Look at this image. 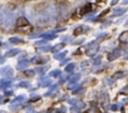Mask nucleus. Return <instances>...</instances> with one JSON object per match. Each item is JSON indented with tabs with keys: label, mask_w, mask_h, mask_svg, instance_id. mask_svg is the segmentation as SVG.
I'll return each mask as SVG.
<instances>
[{
	"label": "nucleus",
	"mask_w": 128,
	"mask_h": 113,
	"mask_svg": "<svg viewBox=\"0 0 128 113\" xmlns=\"http://www.w3.org/2000/svg\"><path fill=\"white\" fill-rule=\"evenodd\" d=\"M79 77H80L79 74H76L74 77H72V79H70V82H76L77 79H79Z\"/></svg>",
	"instance_id": "obj_8"
},
{
	"label": "nucleus",
	"mask_w": 128,
	"mask_h": 113,
	"mask_svg": "<svg viewBox=\"0 0 128 113\" xmlns=\"http://www.w3.org/2000/svg\"><path fill=\"white\" fill-rule=\"evenodd\" d=\"M119 40H120V42H128V33L122 34V35H120V38H119Z\"/></svg>",
	"instance_id": "obj_4"
},
{
	"label": "nucleus",
	"mask_w": 128,
	"mask_h": 113,
	"mask_svg": "<svg viewBox=\"0 0 128 113\" xmlns=\"http://www.w3.org/2000/svg\"><path fill=\"white\" fill-rule=\"evenodd\" d=\"M28 67V62H20V64H18V68L19 69H24Z\"/></svg>",
	"instance_id": "obj_5"
},
{
	"label": "nucleus",
	"mask_w": 128,
	"mask_h": 113,
	"mask_svg": "<svg viewBox=\"0 0 128 113\" xmlns=\"http://www.w3.org/2000/svg\"><path fill=\"white\" fill-rule=\"evenodd\" d=\"M73 68H74V64H70V66H68V67H67V70L69 72V70H72Z\"/></svg>",
	"instance_id": "obj_11"
},
{
	"label": "nucleus",
	"mask_w": 128,
	"mask_h": 113,
	"mask_svg": "<svg viewBox=\"0 0 128 113\" xmlns=\"http://www.w3.org/2000/svg\"><path fill=\"white\" fill-rule=\"evenodd\" d=\"M8 86H10V82H2V84H0V88H6Z\"/></svg>",
	"instance_id": "obj_6"
},
{
	"label": "nucleus",
	"mask_w": 128,
	"mask_h": 113,
	"mask_svg": "<svg viewBox=\"0 0 128 113\" xmlns=\"http://www.w3.org/2000/svg\"><path fill=\"white\" fill-rule=\"evenodd\" d=\"M127 58H128V56H127Z\"/></svg>",
	"instance_id": "obj_12"
},
{
	"label": "nucleus",
	"mask_w": 128,
	"mask_h": 113,
	"mask_svg": "<svg viewBox=\"0 0 128 113\" xmlns=\"http://www.w3.org/2000/svg\"><path fill=\"white\" fill-rule=\"evenodd\" d=\"M18 28H19V29H24V28H26V29L30 30L29 23H28L26 19H24V18H20V19L18 20Z\"/></svg>",
	"instance_id": "obj_1"
},
{
	"label": "nucleus",
	"mask_w": 128,
	"mask_h": 113,
	"mask_svg": "<svg viewBox=\"0 0 128 113\" xmlns=\"http://www.w3.org/2000/svg\"><path fill=\"white\" fill-rule=\"evenodd\" d=\"M97 48H98V45H97V44H93V45L88 49V54H90V55H92V54H94V53H96V50H97Z\"/></svg>",
	"instance_id": "obj_3"
},
{
	"label": "nucleus",
	"mask_w": 128,
	"mask_h": 113,
	"mask_svg": "<svg viewBox=\"0 0 128 113\" xmlns=\"http://www.w3.org/2000/svg\"><path fill=\"white\" fill-rule=\"evenodd\" d=\"M0 73H2L3 76H12L13 70H12V68H4V69L0 70Z\"/></svg>",
	"instance_id": "obj_2"
},
{
	"label": "nucleus",
	"mask_w": 128,
	"mask_h": 113,
	"mask_svg": "<svg viewBox=\"0 0 128 113\" xmlns=\"http://www.w3.org/2000/svg\"><path fill=\"white\" fill-rule=\"evenodd\" d=\"M59 74H60L59 70H53V72H52V76H54V77H55V76H59Z\"/></svg>",
	"instance_id": "obj_10"
},
{
	"label": "nucleus",
	"mask_w": 128,
	"mask_h": 113,
	"mask_svg": "<svg viewBox=\"0 0 128 113\" xmlns=\"http://www.w3.org/2000/svg\"><path fill=\"white\" fill-rule=\"evenodd\" d=\"M23 100H25V97L24 96H20V97H18L15 100H14V103H18V102H23Z\"/></svg>",
	"instance_id": "obj_7"
},
{
	"label": "nucleus",
	"mask_w": 128,
	"mask_h": 113,
	"mask_svg": "<svg viewBox=\"0 0 128 113\" xmlns=\"http://www.w3.org/2000/svg\"><path fill=\"white\" fill-rule=\"evenodd\" d=\"M119 107H120L119 104H113L110 108H112V110H117V109H119Z\"/></svg>",
	"instance_id": "obj_9"
}]
</instances>
